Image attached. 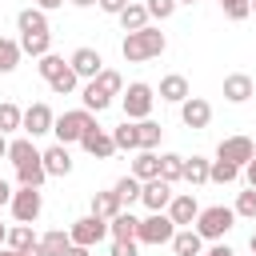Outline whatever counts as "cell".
<instances>
[{"instance_id":"obj_1","label":"cell","mask_w":256,"mask_h":256,"mask_svg":"<svg viewBox=\"0 0 256 256\" xmlns=\"http://www.w3.org/2000/svg\"><path fill=\"white\" fill-rule=\"evenodd\" d=\"M164 48H168V36H164L160 28H152V24H144V28H136V32L124 36L120 56H124L128 64H144V60H156Z\"/></svg>"},{"instance_id":"obj_2","label":"cell","mask_w":256,"mask_h":256,"mask_svg":"<svg viewBox=\"0 0 256 256\" xmlns=\"http://www.w3.org/2000/svg\"><path fill=\"white\" fill-rule=\"evenodd\" d=\"M92 124H96V116L88 108H72V112H60L52 120V136H56V144H80V136Z\"/></svg>"},{"instance_id":"obj_3","label":"cell","mask_w":256,"mask_h":256,"mask_svg":"<svg viewBox=\"0 0 256 256\" xmlns=\"http://www.w3.org/2000/svg\"><path fill=\"white\" fill-rule=\"evenodd\" d=\"M192 224H196V232H200L204 240H224V236L232 232V224H236V212L224 208V204H212V208H200Z\"/></svg>"},{"instance_id":"obj_4","label":"cell","mask_w":256,"mask_h":256,"mask_svg":"<svg viewBox=\"0 0 256 256\" xmlns=\"http://www.w3.org/2000/svg\"><path fill=\"white\" fill-rule=\"evenodd\" d=\"M152 104H156V88L144 84V80H136V84H128V88L120 92L124 120H144V116H152Z\"/></svg>"},{"instance_id":"obj_5","label":"cell","mask_w":256,"mask_h":256,"mask_svg":"<svg viewBox=\"0 0 256 256\" xmlns=\"http://www.w3.org/2000/svg\"><path fill=\"white\" fill-rule=\"evenodd\" d=\"M8 208H12V220H16V224H36L40 212H44V192L20 184V188L12 192V200H8Z\"/></svg>"},{"instance_id":"obj_6","label":"cell","mask_w":256,"mask_h":256,"mask_svg":"<svg viewBox=\"0 0 256 256\" xmlns=\"http://www.w3.org/2000/svg\"><path fill=\"white\" fill-rule=\"evenodd\" d=\"M176 236V224H172V216L168 212H148L140 224H136V244H168Z\"/></svg>"},{"instance_id":"obj_7","label":"cell","mask_w":256,"mask_h":256,"mask_svg":"<svg viewBox=\"0 0 256 256\" xmlns=\"http://www.w3.org/2000/svg\"><path fill=\"white\" fill-rule=\"evenodd\" d=\"M68 236H72V244H84V248H96L104 236H108V220H100V216H80V220H72V228H68Z\"/></svg>"},{"instance_id":"obj_8","label":"cell","mask_w":256,"mask_h":256,"mask_svg":"<svg viewBox=\"0 0 256 256\" xmlns=\"http://www.w3.org/2000/svg\"><path fill=\"white\" fill-rule=\"evenodd\" d=\"M52 120H56V112H52L44 100H40V104H28V108H24V120H20V132L36 140V136L52 132Z\"/></svg>"},{"instance_id":"obj_9","label":"cell","mask_w":256,"mask_h":256,"mask_svg":"<svg viewBox=\"0 0 256 256\" xmlns=\"http://www.w3.org/2000/svg\"><path fill=\"white\" fill-rule=\"evenodd\" d=\"M180 120H184L192 132H200V128L212 124V104H208L204 96H188V100H180Z\"/></svg>"},{"instance_id":"obj_10","label":"cell","mask_w":256,"mask_h":256,"mask_svg":"<svg viewBox=\"0 0 256 256\" xmlns=\"http://www.w3.org/2000/svg\"><path fill=\"white\" fill-rule=\"evenodd\" d=\"M216 156H220V160H232V164L244 168V164L256 156V144H252L248 136H224V140L216 144Z\"/></svg>"},{"instance_id":"obj_11","label":"cell","mask_w":256,"mask_h":256,"mask_svg":"<svg viewBox=\"0 0 256 256\" xmlns=\"http://www.w3.org/2000/svg\"><path fill=\"white\" fill-rule=\"evenodd\" d=\"M168 200H172V184H168V180L152 176V180H144V184H140V204H144L148 212H164V208H168Z\"/></svg>"},{"instance_id":"obj_12","label":"cell","mask_w":256,"mask_h":256,"mask_svg":"<svg viewBox=\"0 0 256 256\" xmlns=\"http://www.w3.org/2000/svg\"><path fill=\"white\" fill-rule=\"evenodd\" d=\"M164 212L172 216V224H176V228H192V220H196L200 204H196V196H192V192H172V200H168V208H164Z\"/></svg>"},{"instance_id":"obj_13","label":"cell","mask_w":256,"mask_h":256,"mask_svg":"<svg viewBox=\"0 0 256 256\" xmlns=\"http://www.w3.org/2000/svg\"><path fill=\"white\" fill-rule=\"evenodd\" d=\"M80 148H84L88 156H96V160H108V156L116 152V144H112V132H104L100 124H92V128L80 136Z\"/></svg>"},{"instance_id":"obj_14","label":"cell","mask_w":256,"mask_h":256,"mask_svg":"<svg viewBox=\"0 0 256 256\" xmlns=\"http://www.w3.org/2000/svg\"><path fill=\"white\" fill-rule=\"evenodd\" d=\"M68 68H72L80 80H96V72L104 68V60H100L96 48H76V52L68 56Z\"/></svg>"},{"instance_id":"obj_15","label":"cell","mask_w":256,"mask_h":256,"mask_svg":"<svg viewBox=\"0 0 256 256\" xmlns=\"http://www.w3.org/2000/svg\"><path fill=\"white\" fill-rule=\"evenodd\" d=\"M252 96H256V84H252L248 72L224 76V100H228V104H244V100H252Z\"/></svg>"},{"instance_id":"obj_16","label":"cell","mask_w":256,"mask_h":256,"mask_svg":"<svg viewBox=\"0 0 256 256\" xmlns=\"http://www.w3.org/2000/svg\"><path fill=\"white\" fill-rule=\"evenodd\" d=\"M40 160H44V172H48V176H68V172H72L68 144H52V148H44V152H40Z\"/></svg>"},{"instance_id":"obj_17","label":"cell","mask_w":256,"mask_h":256,"mask_svg":"<svg viewBox=\"0 0 256 256\" xmlns=\"http://www.w3.org/2000/svg\"><path fill=\"white\" fill-rule=\"evenodd\" d=\"M156 96H160V100H168V104H180V100H188V96H192V88H188V80H184L180 72H168V76L160 80Z\"/></svg>"},{"instance_id":"obj_18","label":"cell","mask_w":256,"mask_h":256,"mask_svg":"<svg viewBox=\"0 0 256 256\" xmlns=\"http://www.w3.org/2000/svg\"><path fill=\"white\" fill-rule=\"evenodd\" d=\"M168 244H172L176 256H200V252H204V236H200L196 228H176V236H172Z\"/></svg>"},{"instance_id":"obj_19","label":"cell","mask_w":256,"mask_h":256,"mask_svg":"<svg viewBox=\"0 0 256 256\" xmlns=\"http://www.w3.org/2000/svg\"><path fill=\"white\" fill-rule=\"evenodd\" d=\"M4 160H12V168H20L28 160H40V148L32 144V136H16V140H8V156Z\"/></svg>"},{"instance_id":"obj_20","label":"cell","mask_w":256,"mask_h":256,"mask_svg":"<svg viewBox=\"0 0 256 256\" xmlns=\"http://www.w3.org/2000/svg\"><path fill=\"white\" fill-rule=\"evenodd\" d=\"M132 176L144 184V180H152V176H160V156L152 152V148H136V160H132Z\"/></svg>"},{"instance_id":"obj_21","label":"cell","mask_w":256,"mask_h":256,"mask_svg":"<svg viewBox=\"0 0 256 256\" xmlns=\"http://www.w3.org/2000/svg\"><path fill=\"white\" fill-rule=\"evenodd\" d=\"M136 224H140V220H136L128 208H120V212L108 220V236H112V240H136Z\"/></svg>"},{"instance_id":"obj_22","label":"cell","mask_w":256,"mask_h":256,"mask_svg":"<svg viewBox=\"0 0 256 256\" xmlns=\"http://www.w3.org/2000/svg\"><path fill=\"white\" fill-rule=\"evenodd\" d=\"M208 168H212L208 156H184V176L180 180H188L192 188H200V184H208Z\"/></svg>"},{"instance_id":"obj_23","label":"cell","mask_w":256,"mask_h":256,"mask_svg":"<svg viewBox=\"0 0 256 256\" xmlns=\"http://www.w3.org/2000/svg\"><path fill=\"white\" fill-rule=\"evenodd\" d=\"M16 28H20V36H24V32H48V12L32 4V8H24V12L16 16Z\"/></svg>"},{"instance_id":"obj_24","label":"cell","mask_w":256,"mask_h":256,"mask_svg":"<svg viewBox=\"0 0 256 256\" xmlns=\"http://www.w3.org/2000/svg\"><path fill=\"white\" fill-rule=\"evenodd\" d=\"M20 52L40 60L44 52H52V32H24V36H20Z\"/></svg>"},{"instance_id":"obj_25","label":"cell","mask_w":256,"mask_h":256,"mask_svg":"<svg viewBox=\"0 0 256 256\" xmlns=\"http://www.w3.org/2000/svg\"><path fill=\"white\" fill-rule=\"evenodd\" d=\"M80 100H84V108H88V112H104V108L112 104V96H108L96 80H88V84L80 88Z\"/></svg>"},{"instance_id":"obj_26","label":"cell","mask_w":256,"mask_h":256,"mask_svg":"<svg viewBox=\"0 0 256 256\" xmlns=\"http://www.w3.org/2000/svg\"><path fill=\"white\" fill-rule=\"evenodd\" d=\"M112 144H116V152H136V148H140L136 120H124L120 128H112Z\"/></svg>"},{"instance_id":"obj_27","label":"cell","mask_w":256,"mask_h":256,"mask_svg":"<svg viewBox=\"0 0 256 256\" xmlns=\"http://www.w3.org/2000/svg\"><path fill=\"white\" fill-rule=\"evenodd\" d=\"M16 180H20L24 188H44V180H48L44 160H28V164H20V168H16Z\"/></svg>"},{"instance_id":"obj_28","label":"cell","mask_w":256,"mask_h":256,"mask_svg":"<svg viewBox=\"0 0 256 256\" xmlns=\"http://www.w3.org/2000/svg\"><path fill=\"white\" fill-rule=\"evenodd\" d=\"M120 208H124V204H120V196H116L112 188H108V192H96V196H92V216H100V220H112V216H116Z\"/></svg>"},{"instance_id":"obj_29","label":"cell","mask_w":256,"mask_h":256,"mask_svg":"<svg viewBox=\"0 0 256 256\" xmlns=\"http://www.w3.org/2000/svg\"><path fill=\"white\" fill-rule=\"evenodd\" d=\"M4 244H8L12 252H28V248L36 244V232H32V224H12V228H8V236H4Z\"/></svg>"},{"instance_id":"obj_30","label":"cell","mask_w":256,"mask_h":256,"mask_svg":"<svg viewBox=\"0 0 256 256\" xmlns=\"http://www.w3.org/2000/svg\"><path fill=\"white\" fill-rule=\"evenodd\" d=\"M40 248H44V256H64V252L72 248V236H68L64 228H52V232L40 236Z\"/></svg>"},{"instance_id":"obj_31","label":"cell","mask_w":256,"mask_h":256,"mask_svg":"<svg viewBox=\"0 0 256 256\" xmlns=\"http://www.w3.org/2000/svg\"><path fill=\"white\" fill-rule=\"evenodd\" d=\"M208 180L212 184H236L240 180V164H232V160H212V168H208Z\"/></svg>"},{"instance_id":"obj_32","label":"cell","mask_w":256,"mask_h":256,"mask_svg":"<svg viewBox=\"0 0 256 256\" xmlns=\"http://www.w3.org/2000/svg\"><path fill=\"white\" fill-rule=\"evenodd\" d=\"M144 24H148V8L128 0L124 12H120V28H124V32H136V28H144Z\"/></svg>"},{"instance_id":"obj_33","label":"cell","mask_w":256,"mask_h":256,"mask_svg":"<svg viewBox=\"0 0 256 256\" xmlns=\"http://www.w3.org/2000/svg\"><path fill=\"white\" fill-rule=\"evenodd\" d=\"M112 192L120 196V204H124V208H132V204L140 200V180H136V176L128 172V176H120V180L112 184Z\"/></svg>"},{"instance_id":"obj_34","label":"cell","mask_w":256,"mask_h":256,"mask_svg":"<svg viewBox=\"0 0 256 256\" xmlns=\"http://www.w3.org/2000/svg\"><path fill=\"white\" fill-rule=\"evenodd\" d=\"M180 176H184V156H180V152H164V156H160V180L176 184Z\"/></svg>"},{"instance_id":"obj_35","label":"cell","mask_w":256,"mask_h":256,"mask_svg":"<svg viewBox=\"0 0 256 256\" xmlns=\"http://www.w3.org/2000/svg\"><path fill=\"white\" fill-rule=\"evenodd\" d=\"M20 40H8V36H0V72H16V64H20Z\"/></svg>"},{"instance_id":"obj_36","label":"cell","mask_w":256,"mask_h":256,"mask_svg":"<svg viewBox=\"0 0 256 256\" xmlns=\"http://www.w3.org/2000/svg\"><path fill=\"white\" fill-rule=\"evenodd\" d=\"M48 88H52L56 96H72V92L80 88V76H76L72 68H64V72H56V76L48 80Z\"/></svg>"},{"instance_id":"obj_37","label":"cell","mask_w":256,"mask_h":256,"mask_svg":"<svg viewBox=\"0 0 256 256\" xmlns=\"http://www.w3.org/2000/svg\"><path fill=\"white\" fill-rule=\"evenodd\" d=\"M136 136H140V148H156L160 144V136H164V128L156 124V120H136Z\"/></svg>"},{"instance_id":"obj_38","label":"cell","mask_w":256,"mask_h":256,"mask_svg":"<svg viewBox=\"0 0 256 256\" xmlns=\"http://www.w3.org/2000/svg\"><path fill=\"white\" fill-rule=\"evenodd\" d=\"M20 120H24V108H16L12 100H4L0 104V132L8 136V132H20Z\"/></svg>"},{"instance_id":"obj_39","label":"cell","mask_w":256,"mask_h":256,"mask_svg":"<svg viewBox=\"0 0 256 256\" xmlns=\"http://www.w3.org/2000/svg\"><path fill=\"white\" fill-rule=\"evenodd\" d=\"M96 84H100L108 96H120V92H124V76H120L116 68H100V72H96Z\"/></svg>"},{"instance_id":"obj_40","label":"cell","mask_w":256,"mask_h":256,"mask_svg":"<svg viewBox=\"0 0 256 256\" xmlns=\"http://www.w3.org/2000/svg\"><path fill=\"white\" fill-rule=\"evenodd\" d=\"M64 68H68V64H64V56H56V52H44V56L36 60V72H40L44 80H52V76L64 72Z\"/></svg>"},{"instance_id":"obj_41","label":"cell","mask_w":256,"mask_h":256,"mask_svg":"<svg viewBox=\"0 0 256 256\" xmlns=\"http://www.w3.org/2000/svg\"><path fill=\"white\" fill-rule=\"evenodd\" d=\"M232 212H236V216H244V220H256V188L240 192V196H236V204H232Z\"/></svg>"},{"instance_id":"obj_42","label":"cell","mask_w":256,"mask_h":256,"mask_svg":"<svg viewBox=\"0 0 256 256\" xmlns=\"http://www.w3.org/2000/svg\"><path fill=\"white\" fill-rule=\"evenodd\" d=\"M144 8H148V20H168L180 4L176 0H144Z\"/></svg>"},{"instance_id":"obj_43","label":"cell","mask_w":256,"mask_h":256,"mask_svg":"<svg viewBox=\"0 0 256 256\" xmlns=\"http://www.w3.org/2000/svg\"><path fill=\"white\" fill-rule=\"evenodd\" d=\"M220 8H224V16H228V20H248V16H252L248 0H220Z\"/></svg>"},{"instance_id":"obj_44","label":"cell","mask_w":256,"mask_h":256,"mask_svg":"<svg viewBox=\"0 0 256 256\" xmlns=\"http://www.w3.org/2000/svg\"><path fill=\"white\" fill-rule=\"evenodd\" d=\"M108 256H136V240H112Z\"/></svg>"},{"instance_id":"obj_45","label":"cell","mask_w":256,"mask_h":256,"mask_svg":"<svg viewBox=\"0 0 256 256\" xmlns=\"http://www.w3.org/2000/svg\"><path fill=\"white\" fill-rule=\"evenodd\" d=\"M96 4H100V12H108V16H120L128 0H96Z\"/></svg>"},{"instance_id":"obj_46","label":"cell","mask_w":256,"mask_h":256,"mask_svg":"<svg viewBox=\"0 0 256 256\" xmlns=\"http://www.w3.org/2000/svg\"><path fill=\"white\" fill-rule=\"evenodd\" d=\"M240 172H244V180H248V188H256V156H252V160H248V164H244Z\"/></svg>"},{"instance_id":"obj_47","label":"cell","mask_w":256,"mask_h":256,"mask_svg":"<svg viewBox=\"0 0 256 256\" xmlns=\"http://www.w3.org/2000/svg\"><path fill=\"white\" fill-rule=\"evenodd\" d=\"M200 256H236V252H232L228 244H220V240H216V244H212L208 252H200Z\"/></svg>"},{"instance_id":"obj_48","label":"cell","mask_w":256,"mask_h":256,"mask_svg":"<svg viewBox=\"0 0 256 256\" xmlns=\"http://www.w3.org/2000/svg\"><path fill=\"white\" fill-rule=\"evenodd\" d=\"M8 200H12V184H8V180H4V176H0V208H4V204H8Z\"/></svg>"},{"instance_id":"obj_49","label":"cell","mask_w":256,"mask_h":256,"mask_svg":"<svg viewBox=\"0 0 256 256\" xmlns=\"http://www.w3.org/2000/svg\"><path fill=\"white\" fill-rule=\"evenodd\" d=\"M64 256H92V248H84V244H72Z\"/></svg>"},{"instance_id":"obj_50","label":"cell","mask_w":256,"mask_h":256,"mask_svg":"<svg viewBox=\"0 0 256 256\" xmlns=\"http://www.w3.org/2000/svg\"><path fill=\"white\" fill-rule=\"evenodd\" d=\"M64 0H36V8H44V12H52V8H60Z\"/></svg>"},{"instance_id":"obj_51","label":"cell","mask_w":256,"mask_h":256,"mask_svg":"<svg viewBox=\"0 0 256 256\" xmlns=\"http://www.w3.org/2000/svg\"><path fill=\"white\" fill-rule=\"evenodd\" d=\"M4 156H8V136L0 132V160H4Z\"/></svg>"},{"instance_id":"obj_52","label":"cell","mask_w":256,"mask_h":256,"mask_svg":"<svg viewBox=\"0 0 256 256\" xmlns=\"http://www.w3.org/2000/svg\"><path fill=\"white\" fill-rule=\"evenodd\" d=\"M68 4H76V8H92L96 0H68Z\"/></svg>"},{"instance_id":"obj_53","label":"cell","mask_w":256,"mask_h":256,"mask_svg":"<svg viewBox=\"0 0 256 256\" xmlns=\"http://www.w3.org/2000/svg\"><path fill=\"white\" fill-rule=\"evenodd\" d=\"M0 256H20V252H12L8 244H0Z\"/></svg>"},{"instance_id":"obj_54","label":"cell","mask_w":256,"mask_h":256,"mask_svg":"<svg viewBox=\"0 0 256 256\" xmlns=\"http://www.w3.org/2000/svg\"><path fill=\"white\" fill-rule=\"evenodd\" d=\"M248 248H252V256H256V232H252V240H248Z\"/></svg>"},{"instance_id":"obj_55","label":"cell","mask_w":256,"mask_h":256,"mask_svg":"<svg viewBox=\"0 0 256 256\" xmlns=\"http://www.w3.org/2000/svg\"><path fill=\"white\" fill-rule=\"evenodd\" d=\"M4 236H8V228H4V220H0V244H4Z\"/></svg>"},{"instance_id":"obj_56","label":"cell","mask_w":256,"mask_h":256,"mask_svg":"<svg viewBox=\"0 0 256 256\" xmlns=\"http://www.w3.org/2000/svg\"><path fill=\"white\" fill-rule=\"evenodd\" d=\"M176 4H196V0H176Z\"/></svg>"},{"instance_id":"obj_57","label":"cell","mask_w":256,"mask_h":256,"mask_svg":"<svg viewBox=\"0 0 256 256\" xmlns=\"http://www.w3.org/2000/svg\"><path fill=\"white\" fill-rule=\"evenodd\" d=\"M248 8H252V12H256V0H248Z\"/></svg>"}]
</instances>
